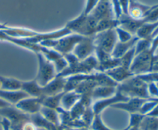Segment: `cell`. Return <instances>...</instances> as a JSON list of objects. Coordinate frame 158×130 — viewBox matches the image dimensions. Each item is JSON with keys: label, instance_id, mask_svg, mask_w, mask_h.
Listing matches in <instances>:
<instances>
[{"label": "cell", "instance_id": "cell-1", "mask_svg": "<svg viewBox=\"0 0 158 130\" xmlns=\"http://www.w3.org/2000/svg\"><path fill=\"white\" fill-rule=\"evenodd\" d=\"M148 84L143 81L138 76L134 75L119 84L117 89L129 98H151L148 90Z\"/></svg>", "mask_w": 158, "mask_h": 130}, {"label": "cell", "instance_id": "cell-2", "mask_svg": "<svg viewBox=\"0 0 158 130\" xmlns=\"http://www.w3.org/2000/svg\"><path fill=\"white\" fill-rule=\"evenodd\" d=\"M83 36L77 33H71L56 40H48L42 41L40 45L49 49L56 51L63 56L72 53L77 43L83 39Z\"/></svg>", "mask_w": 158, "mask_h": 130}, {"label": "cell", "instance_id": "cell-3", "mask_svg": "<svg viewBox=\"0 0 158 130\" xmlns=\"http://www.w3.org/2000/svg\"><path fill=\"white\" fill-rule=\"evenodd\" d=\"M97 22L91 15H86L83 12L74 20L68 22L66 27L72 33H77L83 37H92L96 34Z\"/></svg>", "mask_w": 158, "mask_h": 130}, {"label": "cell", "instance_id": "cell-4", "mask_svg": "<svg viewBox=\"0 0 158 130\" xmlns=\"http://www.w3.org/2000/svg\"><path fill=\"white\" fill-rule=\"evenodd\" d=\"M155 52L150 49L137 54L133 60L130 70L134 75L147 74L151 72Z\"/></svg>", "mask_w": 158, "mask_h": 130}, {"label": "cell", "instance_id": "cell-5", "mask_svg": "<svg viewBox=\"0 0 158 130\" xmlns=\"http://www.w3.org/2000/svg\"><path fill=\"white\" fill-rule=\"evenodd\" d=\"M39 61V70L35 80L40 86L43 87L56 77V71L53 63L45 57L41 53H36Z\"/></svg>", "mask_w": 158, "mask_h": 130}, {"label": "cell", "instance_id": "cell-6", "mask_svg": "<svg viewBox=\"0 0 158 130\" xmlns=\"http://www.w3.org/2000/svg\"><path fill=\"white\" fill-rule=\"evenodd\" d=\"M117 42L118 38L116 28L97 32L94 36V44L95 47L102 50L110 55Z\"/></svg>", "mask_w": 158, "mask_h": 130}, {"label": "cell", "instance_id": "cell-7", "mask_svg": "<svg viewBox=\"0 0 158 130\" xmlns=\"http://www.w3.org/2000/svg\"><path fill=\"white\" fill-rule=\"evenodd\" d=\"M94 36L83 37L73 50V54L79 60H85L93 54L95 50L94 44Z\"/></svg>", "mask_w": 158, "mask_h": 130}, {"label": "cell", "instance_id": "cell-8", "mask_svg": "<svg viewBox=\"0 0 158 130\" xmlns=\"http://www.w3.org/2000/svg\"><path fill=\"white\" fill-rule=\"evenodd\" d=\"M131 98L127 97V96L124 95L122 94L120 91L117 89L115 94L111 97L107 98L101 99V100H97L94 105L92 106L93 111H94V115H100L101 111L103 109L108 106H112V105H115V104L120 103V102H127Z\"/></svg>", "mask_w": 158, "mask_h": 130}, {"label": "cell", "instance_id": "cell-9", "mask_svg": "<svg viewBox=\"0 0 158 130\" xmlns=\"http://www.w3.org/2000/svg\"><path fill=\"white\" fill-rule=\"evenodd\" d=\"M89 15L94 17L97 22L103 20L116 19L111 1L106 0H100Z\"/></svg>", "mask_w": 158, "mask_h": 130}, {"label": "cell", "instance_id": "cell-10", "mask_svg": "<svg viewBox=\"0 0 158 130\" xmlns=\"http://www.w3.org/2000/svg\"><path fill=\"white\" fill-rule=\"evenodd\" d=\"M155 6H146L137 0H129L127 15L135 20H143L156 7Z\"/></svg>", "mask_w": 158, "mask_h": 130}, {"label": "cell", "instance_id": "cell-11", "mask_svg": "<svg viewBox=\"0 0 158 130\" xmlns=\"http://www.w3.org/2000/svg\"><path fill=\"white\" fill-rule=\"evenodd\" d=\"M17 109L28 115H34L40 112L42 107V98L28 97L22 99L15 105Z\"/></svg>", "mask_w": 158, "mask_h": 130}, {"label": "cell", "instance_id": "cell-12", "mask_svg": "<svg viewBox=\"0 0 158 130\" xmlns=\"http://www.w3.org/2000/svg\"><path fill=\"white\" fill-rule=\"evenodd\" d=\"M120 22V27L125 29L133 36H135L136 32L138 30L139 28L145 23L144 19L143 20H135L130 17L127 14L123 13L118 19Z\"/></svg>", "mask_w": 158, "mask_h": 130}, {"label": "cell", "instance_id": "cell-13", "mask_svg": "<svg viewBox=\"0 0 158 130\" xmlns=\"http://www.w3.org/2000/svg\"><path fill=\"white\" fill-rule=\"evenodd\" d=\"M147 100L148 99L140 98H131L127 102L115 104V105H112V107L114 108H117V109L125 110L131 114L139 113L140 108Z\"/></svg>", "mask_w": 158, "mask_h": 130}, {"label": "cell", "instance_id": "cell-14", "mask_svg": "<svg viewBox=\"0 0 158 130\" xmlns=\"http://www.w3.org/2000/svg\"><path fill=\"white\" fill-rule=\"evenodd\" d=\"M104 73L106 75L109 76L112 80L117 82V84L122 83L123 81L126 80L127 79L134 76L131 71L130 68L125 67L122 65H120V66L109 70V71H106Z\"/></svg>", "mask_w": 158, "mask_h": 130}, {"label": "cell", "instance_id": "cell-15", "mask_svg": "<svg viewBox=\"0 0 158 130\" xmlns=\"http://www.w3.org/2000/svg\"><path fill=\"white\" fill-rule=\"evenodd\" d=\"M139 40V38L136 36H134L131 40L127 42H120L118 41L116 43L114 49L111 54V57L114 58H120L123 57L129 50H131L133 46L136 45L137 41Z\"/></svg>", "mask_w": 158, "mask_h": 130}, {"label": "cell", "instance_id": "cell-16", "mask_svg": "<svg viewBox=\"0 0 158 130\" xmlns=\"http://www.w3.org/2000/svg\"><path fill=\"white\" fill-rule=\"evenodd\" d=\"M81 98V94L75 91H67L63 93L60 101V108L69 111Z\"/></svg>", "mask_w": 158, "mask_h": 130}, {"label": "cell", "instance_id": "cell-17", "mask_svg": "<svg viewBox=\"0 0 158 130\" xmlns=\"http://www.w3.org/2000/svg\"><path fill=\"white\" fill-rule=\"evenodd\" d=\"M28 97H29V94H26L25 91H22V90L10 91H3V90L0 89V98L9 102V103H10L11 105H15L20 100L26 98Z\"/></svg>", "mask_w": 158, "mask_h": 130}, {"label": "cell", "instance_id": "cell-18", "mask_svg": "<svg viewBox=\"0 0 158 130\" xmlns=\"http://www.w3.org/2000/svg\"><path fill=\"white\" fill-rule=\"evenodd\" d=\"M21 90L29 94V97L43 98V87L38 84L35 79L29 81H22Z\"/></svg>", "mask_w": 158, "mask_h": 130}, {"label": "cell", "instance_id": "cell-19", "mask_svg": "<svg viewBox=\"0 0 158 130\" xmlns=\"http://www.w3.org/2000/svg\"><path fill=\"white\" fill-rule=\"evenodd\" d=\"M117 91V87L97 86L92 92L93 100H101L114 95Z\"/></svg>", "mask_w": 158, "mask_h": 130}, {"label": "cell", "instance_id": "cell-20", "mask_svg": "<svg viewBox=\"0 0 158 130\" xmlns=\"http://www.w3.org/2000/svg\"><path fill=\"white\" fill-rule=\"evenodd\" d=\"M0 89L3 91H20L22 81L12 77H6L0 75Z\"/></svg>", "mask_w": 158, "mask_h": 130}, {"label": "cell", "instance_id": "cell-21", "mask_svg": "<svg viewBox=\"0 0 158 130\" xmlns=\"http://www.w3.org/2000/svg\"><path fill=\"white\" fill-rule=\"evenodd\" d=\"M158 29V21L155 23H145L140 26L136 32L135 36L139 39H144L155 34Z\"/></svg>", "mask_w": 158, "mask_h": 130}, {"label": "cell", "instance_id": "cell-22", "mask_svg": "<svg viewBox=\"0 0 158 130\" xmlns=\"http://www.w3.org/2000/svg\"><path fill=\"white\" fill-rule=\"evenodd\" d=\"M40 113L45 119L49 121L51 123L56 125H60V115H59V113L57 112L56 110L52 109V108H47V107L42 105Z\"/></svg>", "mask_w": 158, "mask_h": 130}, {"label": "cell", "instance_id": "cell-23", "mask_svg": "<svg viewBox=\"0 0 158 130\" xmlns=\"http://www.w3.org/2000/svg\"><path fill=\"white\" fill-rule=\"evenodd\" d=\"M63 93H64V91L58 94H56V95L42 98V105L52 108V109L56 110L57 108L60 107V101H61V98Z\"/></svg>", "mask_w": 158, "mask_h": 130}, {"label": "cell", "instance_id": "cell-24", "mask_svg": "<svg viewBox=\"0 0 158 130\" xmlns=\"http://www.w3.org/2000/svg\"><path fill=\"white\" fill-rule=\"evenodd\" d=\"M120 26V22L117 19H109V20H103L97 22L96 26V33L107 30L110 29H114Z\"/></svg>", "mask_w": 158, "mask_h": 130}, {"label": "cell", "instance_id": "cell-25", "mask_svg": "<svg viewBox=\"0 0 158 130\" xmlns=\"http://www.w3.org/2000/svg\"><path fill=\"white\" fill-rule=\"evenodd\" d=\"M142 130H158V118L145 116L140 125Z\"/></svg>", "mask_w": 158, "mask_h": 130}, {"label": "cell", "instance_id": "cell-26", "mask_svg": "<svg viewBox=\"0 0 158 130\" xmlns=\"http://www.w3.org/2000/svg\"><path fill=\"white\" fill-rule=\"evenodd\" d=\"M89 128L92 130H113L111 128H109L107 126L104 125V123L102 121L101 117H100V115H96L94 118V120H93L92 123ZM130 127L127 126V128H125L123 130H128Z\"/></svg>", "mask_w": 158, "mask_h": 130}, {"label": "cell", "instance_id": "cell-27", "mask_svg": "<svg viewBox=\"0 0 158 130\" xmlns=\"http://www.w3.org/2000/svg\"><path fill=\"white\" fill-rule=\"evenodd\" d=\"M116 32H117V38H118L119 41L120 42H127L129 41L130 40L133 38L134 36H133L132 34L130 33L129 32H127L125 29H122L120 26H117L116 28Z\"/></svg>", "mask_w": 158, "mask_h": 130}, {"label": "cell", "instance_id": "cell-28", "mask_svg": "<svg viewBox=\"0 0 158 130\" xmlns=\"http://www.w3.org/2000/svg\"><path fill=\"white\" fill-rule=\"evenodd\" d=\"M145 115L140 113H132L131 114V120H130L129 127H140L142 121Z\"/></svg>", "mask_w": 158, "mask_h": 130}, {"label": "cell", "instance_id": "cell-29", "mask_svg": "<svg viewBox=\"0 0 158 130\" xmlns=\"http://www.w3.org/2000/svg\"><path fill=\"white\" fill-rule=\"evenodd\" d=\"M148 90L150 97L153 98H158V87L155 82L148 83Z\"/></svg>", "mask_w": 158, "mask_h": 130}, {"label": "cell", "instance_id": "cell-30", "mask_svg": "<svg viewBox=\"0 0 158 130\" xmlns=\"http://www.w3.org/2000/svg\"><path fill=\"white\" fill-rule=\"evenodd\" d=\"M146 23H155L158 21V5L150 12L149 15L144 19Z\"/></svg>", "mask_w": 158, "mask_h": 130}, {"label": "cell", "instance_id": "cell-31", "mask_svg": "<svg viewBox=\"0 0 158 130\" xmlns=\"http://www.w3.org/2000/svg\"><path fill=\"white\" fill-rule=\"evenodd\" d=\"M111 3H112L113 9H114L115 18L118 20L120 17V15L123 14V11H122L120 2H119V0H111Z\"/></svg>", "mask_w": 158, "mask_h": 130}, {"label": "cell", "instance_id": "cell-32", "mask_svg": "<svg viewBox=\"0 0 158 130\" xmlns=\"http://www.w3.org/2000/svg\"><path fill=\"white\" fill-rule=\"evenodd\" d=\"M99 1L100 0H87L86 1V7H85L84 11L83 12V13L86 14V15H89L92 12L93 9L96 7V6L99 2Z\"/></svg>", "mask_w": 158, "mask_h": 130}, {"label": "cell", "instance_id": "cell-33", "mask_svg": "<svg viewBox=\"0 0 158 130\" xmlns=\"http://www.w3.org/2000/svg\"><path fill=\"white\" fill-rule=\"evenodd\" d=\"M0 124L2 125L4 130H11L10 129V122L6 118H3L2 120L0 121Z\"/></svg>", "mask_w": 158, "mask_h": 130}, {"label": "cell", "instance_id": "cell-34", "mask_svg": "<svg viewBox=\"0 0 158 130\" xmlns=\"http://www.w3.org/2000/svg\"><path fill=\"white\" fill-rule=\"evenodd\" d=\"M145 116H149V117H154V118H158V103L156 105V106L148 113L147 115Z\"/></svg>", "mask_w": 158, "mask_h": 130}, {"label": "cell", "instance_id": "cell-35", "mask_svg": "<svg viewBox=\"0 0 158 130\" xmlns=\"http://www.w3.org/2000/svg\"><path fill=\"white\" fill-rule=\"evenodd\" d=\"M9 106H12L10 103L7 102L6 101L3 100L0 98V108H6V107H9Z\"/></svg>", "mask_w": 158, "mask_h": 130}, {"label": "cell", "instance_id": "cell-36", "mask_svg": "<svg viewBox=\"0 0 158 130\" xmlns=\"http://www.w3.org/2000/svg\"><path fill=\"white\" fill-rule=\"evenodd\" d=\"M128 130H141L140 127H130Z\"/></svg>", "mask_w": 158, "mask_h": 130}, {"label": "cell", "instance_id": "cell-37", "mask_svg": "<svg viewBox=\"0 0 158 130\" xmlns=\"http://www.w3.org/2000/svg\"><path fill=\"white\" fill-rule=\"evenodd\" d=\"M155 61H158V54L157 55L154 56V62Z\"/></svg>", "mask_w": 158, "mask_h": 130}, {"label": "cell", "instance_id": "cell-38", "mask_svg": "<svg viewBox=\"0 0 158 130\" xmlns=\"http://www.w3.org/2000/svg\"><path fill=\"white\" fill-rule=\"evenodd\" d=\"M37 130H46V129L43 128H38V127H37Z\"/></svg>", "mask_w": 158, "mask_h": 130}, {"label": "cell", "instance_id": "cell-39", "mask_svg": "<svg viewBox=\"0 0 158 130\" xmlns=\"http://www.w3.org/2000/svg\"><path fill=\"white\" fill-rule=\"evenodd\" d=\"M156 84H157V87H158V83H156Z\"/></svg>", "mask_w": 158, "mask_h": 130}]
</instances>
